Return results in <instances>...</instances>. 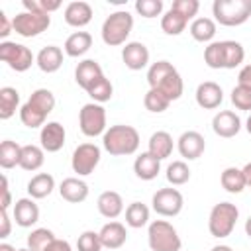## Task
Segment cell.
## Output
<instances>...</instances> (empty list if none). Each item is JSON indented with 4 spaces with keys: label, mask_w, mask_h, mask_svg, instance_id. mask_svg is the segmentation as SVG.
<instances>
[{
    "label": "cell",
    "mask_w": 251,
    "mask_h": 251,
    "mask_svg": "<svg viewBox=\"0 0 251 251\" xmlns=\"http://www.w3.org/2000/svg\"><path fill=\"white\" fill-rule=\"evenodd\" d=\"M53 108H55V94L49 88H37L29 94L27 102L20 108V120L29 129L43 127Z\"/></svg>",
    "instance_id": "cell-1"
},
{
    "label": "cell",
    "mask_w": 251,
    "mask_h": 251,
    "mask_svg": "<svg viewBox=\"0 0 251 251\" xmlns=\"http://www.w3.org/2000/svg\"><path fill=\"white\" fill-rule=\"evenodd\" d=\"M147 82H149V88L163 92L171 102L178 100L182 96V90H184V84H182L178 71L169 61L153 63L147 71Z\"/></svg>",
    "instance_id": "cell-2"
},
{
    "label": "cell",
    "mask_w": 251,
    "mask_h": 251,
    "mask_svg": "<svg viewBox=\"0 0 251 251\" xmlns=\"http://www.w3.org/2000/svg\"><path fill=\"white\" fill-rule=\"evenodd\" d=\"M139 131L133 126H110L102 135V147L114 157L133 155L139 149Z\"/></svg>",
    "instance_id": "cell-3"
},
{
    "label": "cell",
    "mask_w": 251,
    "mask_h": 251,
    "mask_svg": "<svg viewBox=\"0 0 251 251\" xmlns=\"http://www.w3.org/2000/svg\"><path fill=\"white\" fill-rule=\"evenodd\" d=\"M214 22L226 27H235L251 18V0H214Z\"/></svg>",
    "instance_id": "cell-4"
},
{
    "label": "cell",
    "mask_w": 251,
    "mask_h": 251,
    "mask_svg": "<svg viewBox=\"0 0 251 251\" xmlns=\"http://www.w3.org/2000/svg\"><path fill=\"white\" fill-rule=\"evenodd\" d=\"M131 29H133V16L127 10H116L102 24V29H100L102 41L110 47L124 45Z\"/></svg>",
    "instance_id": "cell-5"
},
{
    "label": "cell",
    "mask_w": 251,
    "mask_h": 251,
    "mask_svg": "<svg viewBox=\"0 0 251 251\" xmlns=\"http://www.w3.org/2000/svg\"><path fill=\"white\" fill-rule=\"evenodd\" d=\"M147 243L151 251H180L182 247L178 231L167 220H155L149 224Z\"/></svg>",
    "instance_id": "cell-6"
},
{
    "label": "cell",
    "mask_w": 251,
    "mask_h": 251,
    "mask_svg": "<svg viewBox=\"0 0 251 251\" xmlns=\"http://www.w3.org/2000/svg\"><path fill=\"white\" fill-rule=\"evenodd\" d=\"M237 218H239V210L235 204L231 202H220L216 204L212 210H210V216H208V229L214 237L218 239H224L227 235H231L235 224H237Z\"/></svg>",
    "instance_id": "cell-7"
},
{
    "label": "cell",
    "mask_w": 251,
    "mask_h": 251,
    "mask_svg": "<svg viewBox=\"0 0 251 251\" xmlns=\"http://www.w3.org/2000/svg\"><path fill=\"white\" fill-rule=\"evenodd\" d=\"M78 127L86 137L104 135L106 131V110L102 104L88 102L78 112Z\"/></svg>",
    "instance_id": "cell-8"
},
{
    "label": "cell",
    "mask_w": 251,
    "mask_h": 251,
    "mask_svg": "<svg viewBox=\"0 0 251 251\" xmlns=\"http://www.w3.org/2000/svg\"><path fill=\"white\" fill-rule=\"evenodd\" d=\"M0 61H4L12 71L16 73H24L27 71L35 57L31 53L29 47L22 45V43H16V41H2L0 43Z\"/></svg>",
    "instance_id": "cell-9"
},
{
    "label": "cell",
    "mask_w": 251,
    "mask_h": 251,
    "mask_svg": "<svg viewBox=\"0 0 251 251\" xmlns=\"http://www.w3.org/2000/svg\"><path fill=\"white\" fill-rule=\"evenodd\" d=\"M14 31L22 37H37L51 25L49 14H37V12H20L12 18Z\"/></svg>",
    "instance_id": "cell-10"
},
{
    "label": "cell",
    "mask_w": 251,
    "mask_h": 251,
    "mask_svg": "<svg viewBox=\"0 0 251 251\" xmlns=\"http://www.w3.org/2000/svg\"><path fill=\"white\" fill-rule=\"evenodd\" d=\"M102 157V151L98 145L94 143H80L71 157V167L78 176H88L90 173H94V169L98 167Z\"/></svg>",
    "instance_id": "cell-11"
},
{
    "label": "cell",
    "mask_w": 251,
    "mask_h": 251,
    "mask_svg": "<svg viewBox=\"0 0 251 251\" xmlns=\"http://www.w3.org/2000/svg\"><path fill=\"white\" fill-rule=\"evenodd\" d=\"M151 204H153V210L159 214V216H165V218H175L182 212V206H184V198L182 194L176 190V188H159L153 198H151Z\"/></svg>",
    "instance_id": "cell-12"
},
{
    "label": "cell",
    "mask_w": 251,
    "mask_h": 251,
    "mask_svg": "<svg viewBox=\"0 0 251 251\" xmlns=\"http://www.w3.org/2000/svg\"><path fill=\"white\" fill-rule=\"evenodd\" d=\"M176 149H178L180 157H184L188 161H194V159L202 157V153L206 149L204 135L194 131V129H188V131L180 133V137L176 139Z\"/></svg>",
    "instance_id": "cell-13"
},
{
    "label": "cell",
    "mask_w": 251,
    "mask_h": 251,
    "mask_svg": "<svg viewBox=\"0 0 251 251\" xmlns=\"http://www.w3.org/2000/svg\"><path fill=\"white\" fill-rule=\"evenodd\" d=\"M65 139H67V131L65 127L59 124V122H47L41 131H39V141H41V147L43 151L47 153H57L63 149L65 145Z\"/></svg>",
    "instance_id": "cell-14"
},
{
    "label": "cell",
    "mask_w": 251,
    "mask_h": 251,
    "mask_svg": "<svg viewBox=\"0 0 251 251\" xmlns=\"http://www.w3.org/2000/svg\"><path fill=\"white\" fill-rule=\"evenodd\" d=\"M122 61L129 71H141L149 65V49L141 41H129L122 49Z\"/></svg>",
    "instance_id": "cell-15"
},
{
    "label": "cell",
    "mask_w": 251,
    "mask_h": 251,
    "mask_svg": "<svg viewBox=\"0 0 251 251\" xmlns=\"http://www.w3.org/2000/svg\"><path fill=\"white\" fill-rule=\"evenodd\" d=\"M212 129L216 135L224 137V139H229V137H235L241 129V120L235 112L231 110H222L218 112L214 118H212Z\"/></svg>",
    "instance_id": "cell-16"
},
{
    "label": "cell",
    "mask_w": 251,
    "mask_h": 251,
    "mask_svg": "<svg viewBox=\"0 0 251 251\" xmlns=\"http://www.w3.org/2000/svg\"><path fill=\"white\" fill-rule=\"evenodd\" d=\"M196 104L204 110H216L222 102H224V90L218 82L214 80H206V82H200L198 88H196Z\"/></svg>",
    "instance_id": "cell-17"
},
{
    "label": "cell",
    "mask_w": 251,
    "mask_h": 251,
    "mask_svg": "<svg viewBox=\"0 0 251 251\" xmlns=\"http://www.w3.org/2000/svg\"><path fill=\"white\" fill-rule=\"evenodd\" d=\"M12 216L20 227H31L39 222V206L33 198H20L14 204Z\"/></svg>",
    "instance_id": "cell-18"
},
{
    "label": "cell",
    "mask_w": 251,
    "mask_h": 251,
    "mask_svg": "<svg viewBox=\"0 0 251 251\" xmlns=\"http://www.w3.org/2000/svg\"><path fill=\"white\" fill-rule=\"evenodd\" d=\"M63 18H65V22H67L71 27H84V25H88L90 20H92V6H90L88 2H82V0L69 2V4L65 6Z\"/></svg>",
    "instance_id": "cell-19"
},
{
    "label": "cell",
    "mask_w": 251,
    "mask_h": 251,
    "mask_svg": "<svg viewBox=\"0 0 251 251\" xmlns=\"http://www.w3.org/2000/svg\"><path fill=\"white\" fill-rule=\"evenodd\" d=\"M98 233H100L102 247L108 249V251L120 249V247L127 241V229H126V226L120 224V222H108V224H104Z\"/></svg>",
    "instance_id": "cell-20"
},
{
    "label": "cell",
    "mask_w": 251,
    "mask_h": 251,
    "mask_svg": "<svg viewBox=\"0 0 251 251\" xmlns=\"http://www.w3.org/2000/svg\"><path fill=\"white\" fill-rule=\"evenodd\" d=\"M102 75H104V73H102V67H100V63L94 61V59H84V61H80V63L76 65V69H75V80H76V84H78L82 90H88Z\"/></svg>",
    "instance_id": "cell-21"
},
{
    "label": "cell",
    "mask_w": 251,
    "mask_h": 251,
    "mask_svg": "<svg viewBox=\"0 0 251 251\" xmlns=\"http://www.w3.org/2000/svg\"><path fill=\"white\" fill-rule=\"evenodd\" d=\"M59 194L71 204H80L88 198V184L78 176H69L59 184Z\"/></svg>",
    "instance_id": "cell-22"
},
{
    "label": "cell",
    "mask_w": 251,
    "mask_h": 251,
    "mask_svg": "<svg viewBox=\"0 0 251 251\" xmlns=\"http://www.w3.org/2000/svg\"><path fill=\"white\" fill-rule=\"evenodd\" d=\"M159 171H161V161L157 157H153L149 151L137 155L135 161H133V173L141 180H153V178H157Z\"/></svg>",
    "instance_id": "cell-23"
},
{
    "label": "cell",
    "mask_w": 251,
    "mask_h": 251,
    "mask_svg": "<svg viewBox=\"0 0 251 251\" xmlns=\"http://www.w3.org/2000/svg\"><path fill=\"white\" fill-rule=\"evenodd\" d=\"M35 65L39 67V71H43L47 75L49 73H57L61 69V65H63V51H61V47H57V45L43 47L37 53V57H35Z\"/></svg>",
    "instance_id": "cell-24"
},
{
    "label": "cell",
    "mask_w": 251,
    "mask_h": 251,
    "mask_svg": "<svg viewBox=\"0 0 251 251\" xmlns=\"http://www.w3.org/2000/svg\"><path fill=\"white\" fill-rule=\"evenodd\" d=\"M96 206H98V212H100L104 218H108V220H114V218H118V216L124 212V200H122V196H120L116 190H106V192H102V194L98 196Z\"/></svg>",
    "instance_id": "cell-25"
},
{
    "label": "cell",
    "mask_w": 251,
    "mask_h": 251,
    "mask_svg": "<svg viewBox=\"0 0 251 251\" xmlns=\"http://www.w3.org/2000/svg\"><path fill=\"white\" fill-rule=\"evenodd\" d=\"M173 147H175V143H173V135L169 133V131H155V133H151V137H149V153L153 155V157H157L159 161H163V159H167V157H171V153H173Z\"/></svg>",
    "instance_id": "cell-26"
},
{
    "label": "cell",
    "mask_w": 251,
    "mask_h": 251,
    "mask_svg": "<svg viewBox=\"0 0 251 251\" xmlns=\"http://www.w3.org/2000/svg\"><path fill=\"white\" fill-rule=\"evenodd\" d=\"M92 47V35L88 31H75L65 39V53L69 57H82Z\"/></svg>",
    "instance_id": "cell-27"
},
{
    "label": "cell",
    "mask_w": 251,
    "mask_h": 251,
    "mask_svg": "<svg viewBox=\"0 0 251 251\" xmlns=\"http://www.w3.org/2000/svg\"><path fill=\"white\" fill-rule=\"evenodd\" d=\"M55 188V178L49 173H39L35 176H31V180L27 182V194L33 200H41L45 196H49Z\"/></svg>",
    "instance_id": "cell-28"
},
{
    "label": "cell",
    "mask_w": 251,
    "mask_h": 251,
    "mask_svg": "<svg viewBox=\"0 0 251 251\" xmlns=\"http://www.w3.org/2000/svg\"><path fill=\"white\" fill-rule=\"evenodd\" d=\"M220 182H222V188H224L226 192H229V194H239V192H243V188L247 186L245 175H243V171L237 169V167H227V169H224L222 175H220Z\"/></svg>",
    "instance_id": "cell-29"
},
{
    "label": "cell",
    "mask_w": 251,
    "mask_h": 251,
    "mask_svg": "<svg viewBox=\"0 0 251 251\" xmlns=\"http://www.w3.org/2000/svg\"><path fill=\"white\" fill-rule=\"evenodd\" d=\"M190 35L194 41L200 43H212L214 35H216V22L212 18H194L190 24Z\"/></svg>",
    "instance_id": "cell-30"
},
{
    "label": "cell",
    "mask_w": 251,
    "mask_h": 251,
    "mask_svg": "<svg viewBox=\"0 0 251 251\" xmlns=\"http://www.w3.org/2000/svg\"><path fill=\"white\" fill-rule=\"evenodd\" d=\"M222 53H224V69H235L245 59V49L239 41L226 39L222 41Z\"/></svg>",
    "instance_id": "cell-31"
},
{
    "label": "cell",
    "mask_w": 251,
    "mask_h": 251,
    "mask_svg": "<svg viewBox=\"0 0 251 251\" xmlns=\"http://www.w3.org/2000/svg\"><path fill=\"white\" fill-rule=\"evenodd\" d=\"M20 159H22V145L12 139H4L0 143V167L4 171L14 169L16 165L20 167Z\"/></svg>",
    "instance_id": "cell-32"
},
{
    "label": "cell",
    "mask_w": 251,
    "mask_h": 251,
    "mask_svg": "<svg viewBox=\"0 0 251 251\" xmlns=\"http://www.w3.org/2000/svg\"><path fill=\"white\" fill-rule=\"evenodd\" d=\"M45 161V151L41 145H22L20 167L24 171H37Z\"/></svg>",
    "instance_id": "cell-33"
},
{
    "label": "cell",
    "mask_w": 251,
    "mask_h": 251,
    "mask_svg": "<svg viewBox=\"0 0 251 251\" xmlns=\"http://www.w3.org/2000/svg\"><path fill=\"white\" fill-rule=\"evenodd\" d=\"M20 106V92L12 86L0 88V120H10Z\"/></svg>",
    "instance_id": "cell-34"
},
{
    "label": "cell",
    "mask_w": 251,
    "mask_h": 251,
    "mask_svg": "<svg viewBox=\"0 0 251 251\" xmlns=\"http://www.w3.org/2000/svg\"><path fill=\"white\" fill-rule=\"evenodd\" d=\"M126 224L133 229H139L149 224V208L143 202H131L126 208Z\"/></svg>",
    "instance_id": "cell-35"
},
{
    "label": "cell",
    "mask_w": 251,
    "mask_h": 251,
    "mask_svg": "<svg viewBox=\"0 0 251 251\" xmlns=\"http://www.w3.org/2000/svg\"><path fill=\"white\" fill-rule=\"evenodd\" d=\"M188 25V20L184 16H180L175 10H169L163 18H161V29L167 35H180Z\"/></svg>",
    "instance_id": "cell-36"
},
{
    "label": "cell",
    "mask_w": 251,
    "mask_h": 251,
    "mask_svg": "<svg viewBox=\"0 0 251 251\" xmlns=\"http://www.w3.org/2000/svg\"><path fill=\"white\" fill-rule=\"evenodd\" d=\"M86 94L96 102V104H104V102H108L110 98H112V94H114V86H112V82L102 75L88 90H86Z\"/></svg>",
    "instance_id": "cell-37"
},
{
    "label": "cell",
    "mask_w": 251,
    "mask_h": 251,
    "mask_svg": "<svg viewBox=\"0 0 251 251\" xmlns=\"http://www.w3.org/2000/svg\"><path fill=\"white\" fill-rule=\"evenodd\" d=\"M165 176L173 186H180V184H186L190 180V169H188V165L184 161H173L167 167Z\"/></svg>",
    "instance_id": "cell-38"
},
{
    "label": "cell",
    "mask_w": 251,
    "mask_h": 251,
    "mask_svg": "<svg viewBox=\"0 0 251 251\" xmlns=\"http://www.w3.org/2000/svg\"><path fill=\"white\" fill-rule=\"evenodd\" d=\"M143 104H145V110H149L153 114H161L171 106V100L163 92H159L155 88H149L147 94L143 96Z\"/></svg>",
    "instance_id": "cell-39"
},
{
    "label": "cell",
    "mask_w": 251,
    "mask_h": 251,
    "mask_svg": "<svg viewBox=\"0 0 251 251\" xmlns=\"http://www.w3.org/2000/svg\"><path fill=\"white\" fill-rule=\"evenodd\" d=\"M55 239V233L47 227H37L27 235V247L31 251H45V247Z\"/></svg>",
    "instance_id": "cell-40"
},
{
    "label": "cell",
    "mask_w": 251,
    "mask_h": 251,
    "mask_svg": "<svg viewBox=\"0 0 251 251\" xmlns=\"http://www.w3.org/2000/svg\"><path fill=\"white\" fill-rule=\"evenodd\" d=\"M229 98H231V104L237 110H243V112H249L251 110V86H245V84L233 86Z\"/></svg>",
    "instance_id": "cell-41"
},
{
    "label": "cell",
    "mask_w": 251,
    "mask_h": 251,
    "mask_svg": "<svg viewBox=\"0 0 251 251\" xmlns=\"http://www.w3.org/2000/svg\"><path fill=\"white\" fill-rule=\"evenodd\" d=\"M204 63L210 69H224V53H222V41H212L204 49Z\"/></svg>",
    "instance_id": "cell-42"
},
{
    "label": "cell",
    "mask_w": 251,
    "mask_h": 251,
    "mask_svg": "<svg viewBox=\"0 0 251 251\" xmlns=\"http://www.w3.org/2000/svg\"><path fill=\"white\" fill-rule=\"evenodd\" d=\"M76 249L78 251H102V241H100V233L86 229L78 235L76 239Z\"/></svg>",
    "instance_id": "cell-43"
},
{
    "label": "cell",
    "mask_w": 251,
    "mask_h": 251,
    "mask_svg": "<svg viewBox=\"0 0 251 251\" xmlns=\"http://www.w3.org/2000/svg\"><path fill=\"white\" fill-rule=\"evenodd\" d=\"M25 12H37V14H51L61 8L59 0H24L22 2Z\"/></svg>",
    "instance_id": "cell-44"
},
{
    "label": "cell",
    "mask_w": 251,
    "mask_h": 251,
    "mask_svg": "<svg viewBox=\"0 0 251 251\" xmlns=\"http://www.w3.org/2000/svg\"><path fill=\"white\" fill-rule=\"evenodd\" d=\"M135 12L141 18H157L163 12V0H137L135 2Z\"/></svg>",
    "instance_id": "cell-45"
},
{
    "label": "cell",
    "mask_w": 251,
    "mask_h": 251,
    "mask_svg": "<svg viewBox=\"0 0 251 251\" xmlns=\"http://www.w3.org/2000/svg\"><path fill=\"white\" fill-rule=\"evenodd\" d=\"M171 10L178 12L180 16H184L186 20H194V16L200 10V2L198 0H175Z\"/></svg>",
    "instance_id": "cell-46"
},
{
    "label": "cell",
    "mask_w": 251,
    "mask_h": 251,
    "mask_svg": "<svg viewBox=\"0 0 251 251\" xmlns=\"http://www.w3.org/2000/svg\"><path fill=\"white\" fill-rule=\"evenodd\" d=\"M10 204H12V194H10L8 178H6V175H2V200H0V210H8Z\"/></svg>",
    "instance_id": "cell-47"
},
{
    "label": "cell",
    "mask_w": 251,
    "mask_h": 251,
    "mask_svg": "<svg viewBox=\"0 0 251 251\" xmlns=\"http://www.w3.org/2000/svg\"><path fill=\"white\" fill-rule=\"evenodd\" d=\"M12 231V222H10V216H8V210H2L0 212V237L6 239Z\"/></svg>",
    "instance_id": "cell-48"
},
{
    "label": "cell",
    "mask_w": 251,
    "mask_h": 251,
    "mask_svg": "<svg viewBox=\"0 0 251 251\" xmlns=\"http://www.w3.org/2000/svg\"><path fill=\"white\" fill-rule=\"evenodd\" d=\"M12 31H14V24H12V22L8 20V16L0 10V37L6 41V37H8Z\"/></svg>",
    "instance_id": "cell-49"
},
{
    "label": "cell",
    "mask_w": 251,
    "mask_h": 251,
    "mask_svg": "<svg viewBox=\"0 0 251 251\" xmlns=\"http://www.w3.org/2000/svg\"><path fill=\"white\" fill-rule=\"evenodd\" d=\"M45 251H73V247H71V243L69 241H65V239H53L47 247H45Z\"/></svg>",
    "instance_id": "cell-50"
},
{
    "label": "cell",
    "mask_w": 251,
    "mask_h": 251,
    "mask_svg": "<svg viewBox=\"0 0 251 251\" xmlns=\"http://www.w3.org/2000/svg\"><path fill=\"white\" fill-rule=\"evenodd\" d=\"M237 84H245V86H251V65H245L239 75H237Z\"/></svg>",
    "instance_id": "cell-51"
},
{
    "label": "cell",
    "mask_w": 251,
    "mask_h": 251,
    "mask_svg": "<svg viewBox=\"0 0 251 251\" xmlns=\"http://www.w3.org/2000/svg\"><path fill=\"white\" fill-rule=\"evenodd\" d=\"M241 171H243V175H245V182H247V186L251 188V163H247Z\"/></svg>",
    "instance_id": "cell-52"
},
{
    "label": "cell",
    "mask_w": 251,
    "mask_h": 251,
    "mask_svg": "<svg viewBox=\"0 0 251 251\" xmlns=\"http://www.w3.org/2000/svg\"><path fill=\"white\" fill-rule=\"evenodd\" d=\"M210 251H233L229 245H214Z\"/></svg>",
    "instance_id": "cell-53"
},
{
    "label": "cell",
    "mask_w": 251,
    "mask_h": 251,
    "mask_svg": "<svg viewBox=\"0 0 251 251\" xmlns=\"http://www.w3.org/2000/svg\"><path fill=\"white\" fill-rule=\"evenodd\" d=\"M245 233H247V237L251 239V216L245 220Z\"/></svg>",
    "instance_id": "cell-54"
},
{
    "label": "cell",
    "mask_w": 251,
    "mask_h": 251,
    "mask_svg": "<svg viewBox=\"0 0 251 251\" xmlns=\"http://www.w3.org/2000/svg\"><path fill=\"white\" fill-rule=\"evenodd\" d=\"M0 251H18V249L12 247L10 243H0Z\"/></svg>",
    "instance_id": "cell-55"
},
{
    "label": "cell",
    "mask_w": 251,
    "mask_h": 251,
    "mask_svg": "<svg viewBox=\"0 0 251 251\" xmlns=\"http://www.w3.org/2000/svg\"><path fill=\"white\" fill-rule=\"evenodd\" d=\"M245 129H247V133L251 135V116L247 118V122H245Z\"/></svg>",
    "instance_id": "cell-56"
},
{
    "label": "cell",
    "mask_w": 251,
    "mask_h": 251,
    "mask_svg": "<svg viewBox=\"0 0 251 251\" xmlns=\"http://www.w3.org/2000/svg\"><path fill=\"white\" fill-rule=\"evenodd\" d=\"M18 251H31L29 247H24V249H18Z\"/></svg>",
    "instance_id": "cell-57"
}]
</instances>
